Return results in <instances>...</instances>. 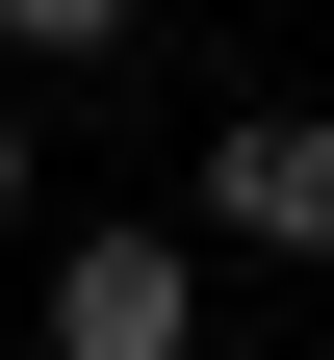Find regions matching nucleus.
Segmentation results:
<instances>
[{"instance_id": "1", "label": "nucleus", "mask_w": 334, "mask_h": 360, "mask_svg": "<svg viewBox=\"0 0 334 360\" xmlns=\"http://www.w3.org/2000/svg\"><path fill=\"white\" fill-rule=\"evenodd\" d=\"M52 360H206V257L180 232H77L52 257Z\"/></svg>"}, {"instance_id": "2", "label": "nucleus", "mask_w": 334, "mask_h": 360, "mask_svg": "<svg viewBox=\"0 0 334 360\" xmlns=\"http://www.w3.org/2000/svg\"><path fill=\"white\" fill-rule=\"evenodd\" d=\"M206 206H231L257 257H334V129H309V103H257V129H206Z\"/></svg>"}, {"instance_id": "3", "label": "nucleus", "mask_w": 334, "mask_h": 360, "mask_svg": "<svg viewBox=\"0 0 334 360\" xmlns=\"http://www.w3.org/2000/svg\"><path fill=\"white\" fill-rule=\"evenodd\" d=\"M129 26H155V0H0V52H52V77H77V52H129Z\"/></svg>"}, {"instance_id": "4", "label": "nucleus", "mask_w": 334, "mask_h": 360, "mask_svg": "<svg viewBox=\"0 0 334 360\" xmlns=\"http://www.w3.org/2000/svg\"><path fill=\"white\" fill-rule=\"evenodd\" d=\"M0 206H26V103H0Z\"/></svg>"}]
</instances>
